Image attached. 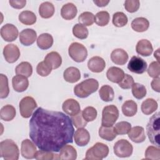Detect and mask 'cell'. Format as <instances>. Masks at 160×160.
I'll list each match as a JSON object with an SVG mask.
<instances>
[{
    "mask_svg": "<svg viewBox=\"0 0 160 160\" xmlns=\"http://www.w3.org/2000/svg\"><path fill=\"white\" fill-rule=\"evenodd\" d=\"M74 129L64 113L38 108L29 121V137L41 150L59 152L73 142Z\"/></svg>",
    "mask_w": 160,
    "mask_h": 160,
    "instance_id": "1",
    "label": "cell"
},
{
    "mask_svg": "<svg viewBox=\"0 0 160 160\" xmlns=\"http://www.w3.org/2000/svg\"><path fill=\"white\" fill-rule=\"evenodd\" d=\"M98 88V81L95 79L89 78L76 85L74 88V92L76 96L85 98L96 92Z\"/></svg>",
    "mask_w": 160,
    "mask_h": 160,
    "instance_id": "2",
    "label": "cell"
},
{
    "mask_svg": "<svg viewBox=\"0 0 160 160\" xmlns=\"http://www.w3.org/2000/svg\"><path fill=\"white\" fill-rule=\"evenodd\" d=\"M147 135L149 141L159 148V112L153 114L146 126Z\"/></svg>",
    "mask_w": 160,
    "mask_h": 160,
    "instance_id": "3",
    "label": "cell"
},
{
    "mask_svg": "<svg viewBox=\"0 0 160 160\" xmlns=\"http://www.w3.org/2000/svg\"><path fill=\"white\" fill-rule=\"evenodd\" d=\"M1 157L4 160H18L19 151L17 144L11 139H6L0 142Z\"/></svg>",
    "mask_w": 160,
    "mask_h": 160,
    "instance_id": "4",
    "label": "cell"
},
{
    "mask_svg": "<svg viewBox=\"0 0 160 160\" xmlns=\"http://www.w3.org/2000/svg\"><path fill=\"white\" fill-rule=\"evenodd\" d=\"M109 154V148L102 142H96L94 146L88 149L85 159L101 160L107 157Z\"/></svg>",
    "mask_w": 160,
    "mask_h": 160,
    "instance_id": "5",
    "label": "cell"
},
{
    "mask_svg": "<svg viewBox=\"0 0 160 160\" xmlns=\"http://www.w3.org/2000/svg\"><path fill=\"white\" fill-rule=\"evenodd\" d=\"M119 117L118 108L113 104L105 106L102 112L101 125L103 126H112Z\"/></svg>",
    "mask_w": 160,
    "mask_h": 160,
    "instance_id": "6",
    "label": "cell"
},
{
    "mask_svg": "<svg viewBox=\"0 0 160 160\" xmlns=\"http://www.w3.org/2000/svg\"><path fill=\"white\" fill-rule=\"evenodd\" d=\"M68 53L72 60L77 62H82L88 56V51L82 44L74 42L71 44L68 49Z\"/></svg>",
    "mask_w": 160,
    "mask_h": 160,
    "instance_id": "7",
    "label": "cell"
},
{
    "mask_svg": "<svg viewBox=\"0 0 160 160\" xmlns=\"http://www.w3.org/2000/svg\"><path fill=\"white\" fill-rule=\"evenodd\" d=\"M37 107V103L34 99L31 96L23 98L19 102V111L22 117L29 118L32 116L35 108Z\"/></svg>",
    "mask_w": 160,
    "mask_h": 160,
    "instance_id": "8",
    "label": "cell"
},
{
    "mask_svg": "<svg viewBox=\"0 0 160 160\" xmlns=\"http://www.w3.org/2000/svg\"><path fill=\"white\" fill-rule=\"evenodd\" d=\"M114 152L115 155L119 158L129 157L133 151L132 144L126 139L118 140L114 145Z\"/></svg>",
    "mask_w": 160,
    "mask_h": 160,
    "instance_id": "9",
    "label": "cell"
},
{
    "mask_svg": "<svg viewBox=\"0 0 160 160\" xmlns=\"http://www.w3.org/2000/svg\"><path fill=\"white\" fill-rule=\"evenodd\" d=\"M147 62L141 58L134 56L128 64V69L136 74H142L146 71Z\"/></svg>",
    "mask_w": 160,
    "mask_h": 160,
    "instance_id": "10",
    "label": "cell"
},
{
    "mask_svg": "<svg viewBox=\"0 0 160 160\" xmlns=\"http://www.w3.org/2000/svg\"><path fill=\"white\" fill-rule=\"evenodd\" d=\"M3 55L7 62L13 63L19 59L20 56V51L16 45L14 44H8L4 48Z\"/></svg>",
    "mask_w": 160,
    "mask_h": 160,
    "instance_id": "11",
    "label": "cell"
},
{
    "mask_svg": "<svg viewBox=\"0 0 160 160\" xmlns=\"http://www.w3.org/2000/svg\"><path fill=\"white\" fill-rule=\"evenodd\" d=\"M1 36L7 42L16 40L18 36V29L12 24H6L1 28Z\"/></svg>",
    "mask_w": 160,
    "mask_h": 160,
    "instance_id": "12",
    "label": "cell"
},
{
    "mask_svg": "<svg viewBox=\"0 0 160 160\" xmlns=\"http://www.w3.org/2000/svg\"><path fill=\"white\" fill-rule=\"evenodd\" d=\"M36 144L29 139H24L22 141L21 146V153L23 158L26 159L35 158L36 153Z\"/></svg>",
    "mask_w": 160,
    "mask_h": 160,
    "instance_id": "13",
    "label": "cell"
},
{
    "mask_svg": "<svg viewBox=\"0 0 160 160\" xmlns=\"http://www.w3.org/2000/svg\"><path fill=\"white\" fill-rule=\"evenodd\" d=\"M62 110L71 116H75L81 112L79 103L74 99H68L62 104Z\"/></svg>",
    "mask_w": 160,
    "mask_h": 160,
    "instance_id": "14",
    "label": "cell"
},
{
    "mask_svg": "<svg viewBox=\"0 0 160 160\" xmlns=\"http://www.w3.org/2000/svg\"><path fill=\"white\" fill-rule=\"evenodd\" d=\"M36 32L32 29H25L19 34L20 42L26 46L32 44L36 40Z\"/></svg>",
    "mask_w": 160,
    "mask_h": 160,
    "instance_id": "15",
    "label": "cell"
},
{
    "mask_svg": "<svg viewBox=\"0 0 160 160\" xmlns=\"http://www.w3.org/2000/svg\"><path fill=\"white\" fill-rule=\"evenodd\" d=\"M128 134L129 138L135 143L142 142L146 139L144 129L141 126H137L131 128Z\"/></svg>",
    "mask_w": 160,
    "mask_h": 160,
    "instance_id": "16",
    "label": "cell"
},
{
    "mask_svg": "<svg viewBox=\"0 0 160 160\" xmlns=\"http://www.w3.org/2000/svg\"><path fill=\"white\" fill-rule=\"evenodd\" d=\"M75 143L79 146H84L88 144L90 140L89 132L83 128H78L74 133Z\"/></svg>",
    "mask_w": 160,
    "mask_h": 160,
    "instance_id": "17",
    "label": "cell"
},
{
    "mask_svg": "<svg viewBox=\"0 0 160 160\" xmlns=\"http://www.w3.org/2000/svg\"><path fill=\"white\" fill-rule=\"evenodd\" d=\"M89 69L93 72H101L106 67L105 61L99 56L92 57L88 62Z\"/></svg>",
    "mask_w": 160,
    "mask_h": 160,
    "instance_id": "18",
    "label": "cell"
},
{
    "mask_svg": "<svg viewBox=\"0 0 160 160\" xmlns=\"http://www.w3.org/2000/svg\"><path fill=\"white\" fill-rule=\"evenodd\" d=\"M128 54L126 51L122 49L118 48L113 50L111 54L112 61L118 65H124L128 60Z\"/></svg>",
    "mask_w": 160,
    "mask_h": 160,
    "instance_id": "19",
    "label": "cell"
},
{
    "mask_svg": "<svg viewBox=\"0 0 160 160\" xmlns=\"http://www.w3.org/2000/svg\"><path fill=\"white\" fill-rule=\"evenodd\" d=\"M12 85L16 91L21 92L26 91L28 88L29 81L28 78L24 76L16 75L12 79Z\"/></svg>",
    "mask_w": 160,
    "mask_h": 160,
    "instance_id": "20",
    "label": "cell"
},
{
    "mask_svg": "<svg viewBox=\"0 0 160 160\" xmlns=\"http://www.w3.org/2000/svg\"><path fill=\"white\" fill-rule=\"evenodd\" d=\"M136 51L138 54L142 56H149L152 54L153 48L149 41L141 39L138 42L136 46Z\"/></svg>",
    "mask_w": 160,
    "mask_h": 160,
    "instance_id": "21",
    "label": "cell"
},
{
    "mask_svg": "<svg viewBox=\"0 0 160 160\" xmlns=\"http://www.w3.org/2000/svg\"><path fill=\"white\" fill-rule=\"evenodd\" d=\"M44 61L52 69H55L61 66L62 64V58L58 52L52 51L46 56Z\"/></svg>",
    "mask_w": 160,
    "mask_h": 160,
    "instance_id": "22",
    "label": "cell"
},
{
    "mask_svg": "<svg viewBox=\"0 0 160 160\" xmlns=\"http://www.w3.org/2000/svg\"><path fill=\"white\" fill-rule=\"evenodd\" d=\"M124 74V72L122 69L115 66L109 68L106 72L108 79L110 81L118 84L123 79Z\"/></svg>",
    "mask_w": 160,
    "mask_h": 160,
    "instance_id": "23",
    "label": "cell"
},
{
    "mask_svg": "<svg viewBox=\"0 0 160 160\" xmlns=\"http://www.w3.org/2000/svg\"><path fill=\"white\" fill-rule=\"evenodd\" d=\"M78 12L76 6L71 3L68 2L62 6L61 9V15L66 20H71L74 19Z\"/></svg>",
    "mask_w": 160,
    "mask_h": 160,
    "instance_id": "24",
    "label": "cell"
},
{
    "mask_svg": "<svg viewBox=\"0 0 160 160\" xmlns=\"http://www.w3.org/2000/svg\"><path fill=\"white\" fill-rule=\"evenodd\" d=\"M63 77L66 81L70 83H74L81 78L80 71L75 67L68 68L64 71Z\"/></svg>",
    "mask_w": 160,
    "mask_h": 160,
    "instance_id": "25",
    "label": "cell"
},
{
    "mask_svg": "<svg viewBox=\"0 0 160 160\" xmlns=\"http://www.w3.org/2000/svg\"><path fill=\"white\" fill-rule=\"evenodd\" d=\"M59 156L62 160H75L77 158V152L71 145H64L61 149Z\"/></svg>",
    "mask_w": 160,
    "mask_h": 160,
    "instance_id": "26",
    "label": "cell"
},
{
    "mask_svg": "<svg viewBox=\"0 0 160 160\" xmlns=\"http://www.w3.org/2000/svg\"><path fill=\"white\" fill-rule=\"evenodd\" d=\"M131 25L132 29L134 31L139 32H142L148 30L149 26V22L146 18L140 17L136 18L133 19L131 22Z\"/></svg>",
    "mask_w": 160,
    "mask_h": 160,
    "instance_id": "27",
    "label": "cell"
},
{
    "mask_svg": "<svg viewBox=\"0 0 160 160\" xmlns=\"http://www.w3.org/2000/svg\"><path fill=\"white\" fill-rule=\"evenodd\" d=\"M53 44V38L48 33H43L39 35L37 39V45L41 49H48Z\"/></svg>",
    "mask_w": 160,
    "mask_h": 160,
    "instance_id": "28",
    "label": "cell"
},
{
    "mask_svg": "<svg viewBox=\"0 0 160 160\" xmlns=\"http://www.w3.org/2000/svg\"><path fill=\"white\" fill-rule=\"evenodd\" d=\"M54 6L50 2H44L39 6V14L41 18L48 19L51 18L54 13Z\"/></svg>",
    "mask_w": 160,
    "mask_h": 160,
    "instance_id": "29",
    "label": "cell"
},
{
    "mask_svg": "<svg viewBox=\"0 0 160 160\" xmlns=\"http://www.w3.org/2000/svg\"><path fill=\"white\" fill-rule=\"evenodd\" d=\"M158 102L152 98H148L142 102L141 111L146 115H149L158 109Z\"/></svg>",
    "mask_w": 160,
    "mask_h": 160,
    "instance_id": "30",
    "label": "cell"
},
{
    "mask_svg": "<svg viewBox=\"0 0 160 160\" xmlns=\"http://www.w3.org/2000/svg\"><path fill=\"white\" fill-rule=\"evenodd\" d=\"M16 114L15 108L12 105H6L3 106L0 111L1 119L4 121H10L12 120Z\"/></svg>",
    "mask_w": 160,
    "mask_h": 160,
    "instance_id": "31",
    "label": "cell"
},
{
    "mask_svg": "<svg viewBox=\"0 0 160 160\" xmlns=\"http://www.w3.org/2000/svg\"><path fill=\"white\" fill-rule=\"evenodd\" d=\"M122 112L123 114L128 117L134 116L138 111V105L132 100H128L122 105Z\"/></svg>",
    "mask_w": 160,
    "mask_h": 160,
    "instance_id": "32",
    "label": "cell"
},
{
    "mask_svg": "<svg viewBox=\"0 0 160 160\" xmlns=\"http://www.w3.org/2000/svg\"><path fill=\"white\" fill-rule=\"evenodd\" d=\"M15 72L17 75H21L29 78L32 75V67L28 62H22L16 66Z\"/></svg>",
    "mask_w": 160,
    "mask_h": 160,
    "instance_id": "33",
    "label": "cell"
},
{
    "mask_svg": "<svg viewBox=\"0 0 160 160\" xmlns=\"http://www.w3.org/2000/svg\"><path fill=\"white\" fill-rule=\"evenodd\" d=\"M99 94L101 99L105 102L112 101L114 98V90L109 85L102 86L99 91Z\"/></svg>",
    "mask_w": 160,
    "mask_h": 160,
    "instance_id": "34",
    "label": "cell"
},
{
    "mask_svg": "<svg viewBox=\"0 0 160 160\" xmlns=\"http://www.w3.org/2000/svg\"><path fill=\"white\" fill-rule=\"evenodd\" d=\"M99 136L103 139L111 141L116 138L117 134L114 132L112 126H102L99 129Z\"/></svg>",
    "mask_w": 160,
    "mask_h": 160,
    "instance_id": "35",
    "label": "cell"
},
{
    "mask_svg": "<svg viewBox=\"0 0 160 160\" xmlns=\"http://www.w3.org/2000/svg\"><path fill=\"white\" fill-rule=\"evenodd\" d=\"M19 20L25 25H32L36 21V16L32 11H23L19 15Z\"/></svg>",
    "mask_w": 160,
    "mask_h": 160,
    "instance_id": "36",
    "label": "cell"
},
{
    "mask_svg": "<svg viewBox=\"0 0 160 160\" xmlns=\"http://www.w3.org/2000/svg\"><path fill=\"white\" fill-rule=\"evenodd\" d=\"M72 33L75 37L80 39H84L88 36V29L81 24H76L72 28Z\"/></svg>",
    "mask_w": 160,
    "mask_h": 160,
    "instance_id": "37",
    "label": "cell"
},
{
    "mask_svg": "<svg viewBox=\"0 0 160 160\" xmlns=\"http://www.w3.org/2000/svg\"><path fill=\"white\" fill-rule=\"evenodd\" d=\"M128 17L122 12H116L112 16L113 24L118 28L123 27L128 23Z\"/></svg>",
    "mask_w": 160,
    "mask_h": 160,
    "instance_id": "38",
    "label": "cell"
},
{
    "mask_svg": "<svg viewBox=\"0 0 160 160\" xmlns=\"http://www.w3.org/2000/svg\"><path fill=\"white\" fill-rule=\"evenodd\" d=\"M109 19L110 16L109 12L106 11H102L96 14L94 22L99 26H105L109 23Z\"/></svg>",
    "mask_w": 160,
    "mask_h": 160,
    "instance_id": "39",
    "label": "cell"
},
{
    "mask_svg": "<svg viewBox=\"0 0 160 160\" xmlns=\"http://www.w3.org/2000/svg\"><path fill=\"white\" fill-rule=\"evenodd\" d=\"M146 92L147 91L145 86L140 83L135 82L132 86V95L135 98L138 99H141L145 97Z\"/></svg>",
    "mask_w": 160,
    "mask_h": 160,
    "instance_id": "40",
    "label": "cell"
},
{
    "mask_svg": "<svg viewBox=\"0 0 160 160\" xmlns=\"http://www.w3.org/2000/svg\"><path fill=\"white\" fill-rule=\"evenodd\" d=\"M95 16L91 12H84L81 13L78 17V21L80 24L84 26H91L94 22Z\"/></svg>",
    "mask_w": 160,
    "mask_h": 160,
    "instance_id": "41",
    "label": "cell"
},
{
    "mask_svg": "<svg viewBox=\"0 0 160 160\" xmlns=\"http://www.w3.org/2000/svg\"><path fill=\"white\" fill-rule=\"evenodd\" d=\"M131 128V124L127 121H121L115 124L113 127L116 134L123 135L128 134Z\"/></svg>",
    "mask_w": 160,
    "mask_h": 160,
    "instance_id": "42",
    "label": "cell"
},
{
    "mask_svg": "<svg viewBox=\"0 0 160 160\" xmlns=\"http://www.w3.org/2000/svg\"><path fill=\"white\" fill-rule=\"evenodd\" d=\"M35 159L38 160H51V159H58L59 156L58 154H54L51 151L41 150L37 151L35 154Z\"/></svg>",
    "mask_w": 160,
    "mask_h": 160,
    "instance_id": "43",
    "label": "cell"
},
{
    "mask_svg": "<svg viewBox=\"0 0 160 160\" xmlns=\"http://www.w3.org/2000/svg\"><path fill=\"white\" fill-rule=\"evenodd\" d=\"M0 98L1 99L8 97L9 93L8 79L6 76L1 74L0 75Z\"/></svg>",
    "mask_w": 160,
    "mask_h": 160,
    "instance_id": "44",
    "label": "cell"
},
{
    "mask_svg": "<svg viewBox=\"0 0 160 160\" xmlns=\"http://www.w3.org/2000/svg\"><path fill=\"white\" fill-rule=\"evenodd\" d=\"M145 159L159 160L160 159V149L158 147L148 146L145 151Z\"/></svg>",
    "mask_w": 160,
    "mask_h": 160,
    "instance_id": "45",
    "label": "cell"
},
{
    "mask_svg": "<svg viewBox=\"0 0 160 160\" xmlns=\"http://www.w3.org/2000/svg\"><path fill=\"white\" fill-rule=\"evenodd\" d=\"M81 112L83 118L87 122H91L95 120L98 114L96 109L92 106H88L85 108Z\"/></svg>",
    "mask_w": 160,
    "mask_h": 160,
    "instance_id": "46",
    "label": "cell"
},
{
    "mask_svg": "<svg viewBox=\"0 0 160 160\" xmlns=\"http://www.w3.org/2000/svg\"><path fill=\"white\" fill-rule=\"evenodd\" d=\"M147 71L150 77L153 78H159V75H160L159 62L158 61L152 62L150 64Z\"/></svg>",
    "mask_w": 160,
    "mask_h": 160,
    "instance_id": "47",
    "label": "cell"
},
{
    "mask_svg": "<svg viewBox=\"0 0 160 160\" xmlns=\"http://www.w3.org/2000/svg\"><path fill=\"white\" fill-rule=\"evenodd\" d=\"M52 71V69L44 62L41 61L37 65L36 71L37 73L43 77L48 76Z\"/></svg>",
    "mask_w": 160,
    "mask_h": 160,
    "instance_id": "48",
    "label": "cell"
},
{
    "mask_svg": "<svg viewBox=\"0 0 160 160\" xmlns=\"http://www.w3.org/2000/svg\"><path fill=\"white\" fill-rule=\"evenodd\" d=\"M71 121L75 128H83L87 125V121L83 118L82 112H79L78 114L72 116Z\"/></svg>",
    "mask_w": 160,
    "mask_h": 160,
    "instance_id": "49",
    "label": "cell"
},
{
    "mask_svg": "<svg viewBox=\"0 0 160 160\" xmlns=\"http://www.w3.org/2000/svg\"><path fill=\"white\" fill-rule=\"evenodd\" d=\"M134 83V81L133 78L128 74H125L123 79L118 83V85L122 89H128L132 88Z\"/></svg>",
    "mask_w": 160,
    "mask_h": 160,
    "instance_id": "50",
    "label": "cell"
},
{
    "mask_svg": "<svg viewBox=\"0 0 160 160\" xmlns=\"http://www.w3.org/2000/svg\"><path fill=\"white\" fill-rule=\"evenodd\" d=\"M140 2L138 0H126L124 2V8L129 12H134L138 10Z\"/></svg>",
    "mask_w": 160,
    "mask_h": 160,
    "instance_id": "51",
    "label": "cell"
},
{
    "mask_svg": "<svg viewBox=\"0 0 160 160\" xmlns=\"http://www.w3.org/2000/svg\"><path fill=\"white\" fill-rule=\"evenodd\" d=\"M10 5L15 9H22L26 4V0H10L9 1Z\"/></svg>",
    "mask_w": 160,
    "mask_h": 160,
    "instance_id": "52",
    "label": "cell"
},
{
    "mask_svg": "<svg viewBox=\"0 0 160 160\" xmlns=\"http://www.w3.org/2000/svg\"><path fill=\"white\" fill-rule=\"evenodd\" d=\"M159 78H154V79L151 82V88H152V89L158 92H159L160 91V88H159Z\"/></svg>",
    "mask_w": 160,
    "mask_h": 160,
    "instance_id": "53",
    "label": "cell"
},
{
    "mask_svg": "<svg viewBox=\"0 0 160 160\" xmlns=\"http://www.w3.org/2000/svg\"><path fill=\"white\" fill-rule=\"evenodd\" d=\"M94 3L96 4L99 7H104L108 4L109 1H105V0H95L93 1Z\"/></svg>",
    "mask_w": 160,
    "mask_h": 160,
    "instance_id": "54",
    "label": "cell"
},
{
    "mask_svg": "<svg viewBox=\"0 0 160 160\" xmlns=\"http://www.w3.org/2000/svg\"><path fill=\"white\" fill-rule=\"evenodd\" d=\"M159 49H158L157 51L154 53V56L156 58V59H157V60H158V61H157L158 62H159Z\"/></svg>",
    "mask_w": 160,
    "mask_h": 160,
    "instance_id": "55",
    "label": "cell"
}]
</instances>
